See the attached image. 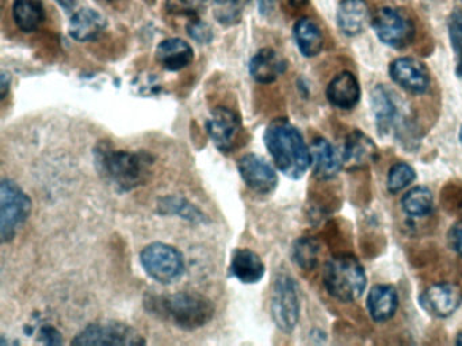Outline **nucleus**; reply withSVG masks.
Returning <instances> with one entry per match:
<instances>
[{
  "instance_id": "obj_1",
  "label": "nucleus",
  "mask_w": 462,
  "mask_h": 346,
  "mask_svg": "<svg viewBox=\"0 0 462 346\" xmlns=\"http://www.w3.org/2000/svg\"><path fill=\"white\" fill-rule=\"evenodd\" d=\"M94 161L106 183L126 192L143 186L150 178L153 157L147 151L120 150L104 141L94 149Z\"/></svg>"
},
{
  "instance_id": "obj_2",
  "label": "nucleus",
  "mask_w": 462,
  "mask_h": 346,
  "mask_svg": "<svg viewBox=\"0 0 462 346\" xmlns=\"http://www.w3.org/2000/svg\"><path fill=\"white\" fill-rule=\"evenodd\" d=\"M144 305L151 315L189 332L209 323L216 311L209 297L194 292L150 295L145 297Z\"/></svg>"
},
{
  "instance_id": "obj_3",
  "label": "nucleus",
  "mask_w": 462,
  "mask_h": 346,
  "mask_svg": "<svg viewBox=\"0 0 462 346\" xmlns=\"http://www.w3.org/2000/svg\"><path fill=\"white\" fill-rule=\"evenodd\" d=\"M264 143L278 170L289 178L299 180L310 167V151L301 132L285 118L267 126Z\"/></svg>"
},
{
  "instance_id": "obj_4",
  "label": "nucleus",
  "mask_w": 462,
  "mask_h": 346,
  "mask_svg": "<svg viewBox=\"0 0 462 346\" xmlns=\"http://www.w3.org/2000/svg\"><path fill=\"white\" fill-rule=\"evenodd\" d=\"M323 283L332 297L339 302L350 303L364 294L366 273L356 257L340 253L327 261L323 270Z\"/></svg>"
},
{
  "instance_id": "obj_5",
  "label": "nucleus",
  "mask_w": 462,
  "mask_h": 346,
  "mask_svg": "<svg viewBox=\"0 0 462 346\" xmlns=\"http://www.w3.org/2000/svg\"><path fill=\"white\" fill-rule=\"evenodd\" d=\"M32 213V199L12 178H2L0 183V238L9 243L14 240L21 227Z\"/></svg>"
},
{
  "instance_id": "obj_6",
  "label": "nucleus",
  "mask_w": 462,
  "mask_h": 346,
  "mask_svg": "<svg viewBox=\"0 0 462 346\" xmlns=\"http://www.w3.org/2000/svg\"><path fill=\"white\" fill-rule=\"evenodd\" d=\"M140 262L145 273L158 283L169 286L185 275V257L169 243L153 242L140 253Z\"/></svg>"
},
{
  "instance_id": "obj_7",
  "label": "nucleus",
  "mask_w": 462,
  "mask_h": 346,
  "mask_svg": "<svg viewBox=\"0 0 462 346\" xmlns=\"http://www.w3.org/2000/svg\"><path fill=\"white\" fill-rule=\"evenodd\" d=\"M270 311L281 332H291L296 329L300 318L299 289L296 281L286 273H280L275 278Z\"/></svg>"
},
{
  "instance_id": "obj_8",
  "label": "nucleus",
  "mask_w": 462,
  "mask_h": 346,
  "mask_svg": "<svg viewBox=\"0 0 462 346\" xmlns=\"http://www.w3.org/2000/svg\"><path fill=\"white\" fill-rule=\"evenodd\" d=\"M145 340L134 327L118 321H99L86 326L72 340V345H144Z\"/></svg>"
},
{
  "instance_id": "obj_9",
  "label": "nucleus",
  "mask_w": 462,
  "mask_h": 346,
  "mask_svg": "<svg viewBox=\"0 0 462 346\" xmlns=\"http://www.w3.org/2000/svg\"><path fill=\"white\" fill-rule=\"evenodd\" d=\"M370 23L381 42L393 49L405 48L415 38L416 29L412 19L397 8H380Z\"/></svg>"
},
{
  "instance_id": "obj_10",
  "label": "nucleus",
  "mask_w": 462,
  "mask_h": 346,
  "mask_svg": "<svg viewBox=\"0 0 462 346\" xmlns=\"http://www.w3.org/2000/svg\"><path fill=\"white\" fill-rule=\"evenodd\" d=\"M205 126H207L210 140L213 141L218 150L223 153L234 150L237 138L242 132V121H240L239 114L228 107L215 108Z\"/></svg>"
},
{
  "instance_id": "obj_11",
  "label": "nucleus",
  "mask_w": 462,
  "mask_h": 346,
  "mask_svg": "<svg viewBox=\"0 0 462 346\" xmlns=\"http://www.w3.org/2000/svg\"><path fill=\"white\" fill-rule=\"evenodd\" d=\"M419 303L430 315L448 318L461 307V287L454 283L432 284L421 292Z\"/></svg>"
},
{
  "instance_id": "obj_12",
  "label": "nucleus",
  "mask_w": 462,
  "mask_h": 346,
  "mask_svg": "<svg viewBox=\"0 0 462 346\" xmlns=\"http://www.w3.org/2000/svg\"><path fill=\"white\" fill-rule=\"evenodd\" d=\"M237 169L248 188L259 195H269L277 188L278 175L264 157L250 153L237 162Z\"/></svg>"
},
{
  "instance_id": "obj_13",
  "label": "nucleus",
  "mask_w": 462,
  "mask_h": 346,
  "mask_svg": "<svg viewBox=\"0 0 462 346\" xmlns=\"http://www.w3.org/2000/svg\"><path fill=\"white\" fill-rule=\"evenodd\" d=\"M389 76L394 84L413 95L429 91L431 77L423 62L411 57L394 59L389 67Z\"/></svg>"
},
{
  "instance_id": "obj_14",
  "label": "nucleus",
  "mask_w": 462,
  "mask_h": 346,
  "mask_svg": "<svg viewBox=\"0 0 462 346\" xmlns=\"http://www.w3.org/2000/svg\"><path fill=\"white\" fill-rule=\"evenodd\" d=\"M340 157H342V165L346 169H365L377 161L378 149L372 138L356 130L346 138Z\"/></svg>"
},
{
  "instance_id": "obj_15",
  "label": "nucleus",
  "mask_w": 462,
  "mask_h": 346,
  "mask_svg": "<svg viewBox=\"0 0 462 346\" xmlns=\"http://www.w3.org/2000/svg\"><path fill=\"white\" fill-rule=\"evenodd\" d=\"M310 168L319 180H331L339 173L342 157L326 138H316L310 146Z\"/></svg>"
},
{
  "instance_id": "obj_16",
  "label": "nucleus",
  "mask_w": 462,
  "mask_h": 346,
  "mask_svg": "<svg viewBox=\"0 0 462 346\" xmlns=\"http://www.w3.org/2000/svg\"><path fill=\"white\" fill-rule=\"evenodd\" d=\"M370 19L369 5L365 0H342L337 13V27L347 37L364 32Z\"/></svg>"
},
{
  "instance_id": "obj_17",
  "label": "nucleus",
  "mask_w": 462,
  "mask_h": 346,
  "mask_svg": "<svg viewBox=\"0 0 462 346\" xmlns=\"http://www.w3.org/2000/svg\"><path fill=\"white\" fill-rule=\"evenodd\" d=\"M361 86L351 72L335 76L327 86V99L339 110H351L358 105Z\"/></svg>"
},
{
  "instance_id": "obj_18",
  "label": "nucleus",
  "mask_w": 462,
  "mask_h": 346,
  "mask_svg": "<svg viewBox=\"0 0 462 346\" xmlns=\"http://www.w3.org/2000/svg\"><path fill=\"white\" fill-rule=\"evenodd\" d=\"M229 270L243 284H256L263 278L266 267L261 256L247 248L236 249L232 254Z\"/></svg>"
},
{
  "instance_id": "obj_19",
  "label": "nucleus",
  "mask_w": 462,
  "mask_h": 346,
  "mask_svg": "<svg viewBox=\"0 0 462 346\" xmlns=\"http://www.w3.org/2000/svg\"><path fill=\"white\" fill-rule=\"evenodd\" d=\"M288 62L270 48L261 49L250 62V73L256 83H274L285 73Z\"/></svg>"
},
{
  "instance_id": "obj_20",
  "label": "nucleus",
  "mask_w": 462,
  "mask_h": 346,
  "mask_svg": "<svg viewBox=\"0 0 462 346\" xmlns=\"http://www.w3.org/2000/svg\"><path fill=\"white\" fill-rule=\"evenodd\" d=\"M156 59L164 69L177 72L193 62L194 50L186 41L180 38H169L159 43Z\"/></svg>"
},
{
  "instance_id": "obj_21",
  "label": "nucleus",
  "mask_w": 462,
  "mask_h": 346,
  "mask_svg": "<svg viewBox=\"0 0 462 346\" xmlns=\"http://www.w3.org/2000/svg\"><path fill=\"white\" fill-rule=\"evenodd\" d=\"M106 29V19L93 8H83L72 15L69 34L79 42H88L101 37Z\"/></svg>"
},
{
  "instance_id": "obj_22",
  "label": "nucleus",
  "mask_w": 462,
  "mask_h": 346,
  "mask_svg": "<svg viewBox=\"0 0 462 346\" xmlns=\"http://www.w3.org/2000/svg\"><path fill=\"white\" fill-rule=\"evenodd\" d=\"M366 305L373 321H389L399 307V295L394 287L388 286V284H378L370 289Z\"/></svg>"
},
{
  "instance_id": "obj_23",
  "label": "nucleus",
  "mask_w": 462,
  "mask_h": 346,
  "mask_svg": "<svg viewBox=\"0 0 462 346\" xmlns=\"http://www.w3.org/2000/svg\"><path fill=\"white\" fill-rule=\"evenodd\" d=\"M373 114L375 116V124L381 134H386L393 126L397 115H399V107H397L396 99L393 92L385 86H377L373 88L372 96Z\"/></svg>"
},
{
  "instance_id": "obj_24",
  "label": "nucleus",
  "mask_w": 462,
  "mask_h": 346,
  "mask_svg": "<svg viewBox=\"0 0 462 346\" xmlns=\"http://www.w3.org/2000/svg\"><path fill=\"white\" fill-rule=\"evenodd\" d=\"M293 35L297 48L301 51L302 56L316 57L323 50V32L312 19H299L294 24Z\"/></svg>"
},
{
  "instance_id": "obj_25",
  "label": "nucleus",
  "mask_w": 462,
  "mask_h": 346,
  "mask_svg": "<svg viewBox=\"0 0 462 346\" xmlns=\"http://www.w3.org/2000/svg\"><path fill=\"white\" fill-rule=\"evenodd\" d=\"M13 18L21 32H36L45 19L44 5L42 0H15Z\"/></svg>"
},
{
  "instance_id": "obj_26",
  "label": "nucleus",
  "mask_w": 462,
  "mask_h": 346,
  "mask_svg": "<svg viewBox=\"0 0 462 346\" xmlns=\"http://www.w3.org/2000/svg\"><path fill=\"white\" fill-rule=\"evenodd\" d=\"M434 207V196L427 187L416 186L402 196V208L405 215L411 218H423L429 215Z\"/></svg>"
},
{
  "instance_id": "obj_27",
  "label": "nucleus",
  "mask_w": 462,
  "mask_h": 346,
  "mask_svg": "<svg viewBox=\"0 0 462 346\" xmlns=\"http://www.w3.org/2000/svg\"><path fill=\"white\" fill-rule=\"evenodd\" d=\"M158 207L159 211L164 215H178L180 218L186 219V221L193 222V223L207 222V215L183 197L172 196V195L162 197L159 200Z\"/></svg>"
},
{
  "instance_id": "obj_28",
  "label": "nucleus",
  "mask_w": 462,
  "mask_h": 346,
  "mask_svg": "<svg viewBox=\"0 0 462 346\" xmlns=\"http://www.w3.org/2000/svg\"><path fill=\"white\" fill-rule=\"evenodd\" d=\"M320 246L310 237H301L291 246V259L301 269L312 270L318 265Z\"/></svg>"
},
{
  "instance_id": "obj_29",
  "label": "nucleus",
  "mask_w": 462,
  "mask_h": 346,
  "mask_svg": "<svg viewBox=\"0 0 462 346\" xmlns=\"http://www.w3.org/2000/svg\"><path fill=\"white\" fill-rule=\"evenodd\" d=\"M251 0H213L215 18L223 26H234L242 19L245 8Z\"/></svg>"
},
{
  "instance_id": "obj_30",
  "label": "nucleus",
  "mask_w": 462,
  "mask_h": 346,
  "mask_svg": "<svg viewBox=\"0 0 462 346\" xmlns=\"http://www.w3.org/2000/svg\"><path fill=\"white\" fill-rule=\"evenodd\" d=\"M416 178V172L407 162H396L392 165L386 178V188L391 194H397L407 188Z\"/></svg>"
},
{
  "instance_id": "obj_31",
  "label": "nucleus",
  "mask_w": 462,
  "mask_h": 346,
  "mask_svg": "<svg viewBox=\"0 0 462 346\" xmlns=\"http://www.w3.org/2000/svg\"><path fill=\"white\" fill-rule=\"evenodd\" d=\"M448 37L457 54V76L462 80V7L456 8L448 18Z\"/></svg>"
},
{
  "instance_id": "obj_32",
  "label": "nucleus",
  "mask_w": 462,
  "mask_h": 346,
  "mask_svg": "<svg viewBox=\"0 0 462 346\" xmlns=\"http://www.w3.org/2000/svg\"><path fill=\"white\" fill-rule=\"evenodd\" d=\"M208 0H167L166 10L172 15L197 16L207 7Z\"/></svg>"
},
{
  "instance_id": "obj_33",
  "label": "nucleus",
  "mask_w": 462,
  "mask_h": 346,
  "mask_svg": "<svg viewBox=\"0 0 462 346\" xmlns=\"http://www.w3.org/2000/svg\"><path fill=\"white\" fill-rule=\"evenodd\" d=\"M188 32L190 37L197 41V42L208 43L212 40V29H210L209 24L204 23L199 19H196V21L189 24Z\"/></svg>"
},
{
  "instance_id": "obj_34",
  "label": "nucleus",
  "mask_w": 462,
  "mask_h": 346,
  "mask_svg": "<svg viewBox=\"0 0 462 346\" xmlns=\"http://www.w3.org/2000/svg\"><path fill=\"white\" fill-rule=\"evenodd\" d=\"M448 240L450 248L453 249L459 257H462V219L461 221L456 222V223L450 227Z\"/></svg>"
},
{
  "instance_id": "obj_35",
  "label": "nucleus",
  "mask_w": 462,
  "mask_h": 346,
  "mask_svg": "<svg viewBox=\"0 0 462 346\" xmlns=\"http://www.w3.org/2000/svg\"><path fill=\"white\" fill-rule=\"evenodd\" d=\"M40 341L42 343H48V345H59V343H63V340H61L60 332L55 329V327L47 326L42 330L40 332Z\"/></svg>"
},
{
  "instance_id": "obj_36",
  "label": "nucleus",
  "mask_w": 462,
  "mask_h": 346,
  "mask_svg": "<svg viewBox=\"0 0 462 346\" xmlns=\"http://www.w3.org/2000/svg\"><path fill=\"white\" fill-rule=\"evenodd\" d=\"M10 84H12V80H10L9 75L6 72H2V95H0V99H6Z\"/></svg>"
},
{
  "instance_id": "obj_37",
  "label": "nucleus",
  "mask_w": 462,
  "mask_h": 346,
  "mask_svg": "<svg viewBox=\"0 0 462 346\" xmlns=\"http://www.w3.org/2000/svg\"><path fill=\"white\" fill-rule=\"evenodd\" d=\"M61 7L67 8V10H71L74 7L75 0H56Z\"/></svg>"
},
{
  "instance_id": "obj_38",
  "label": "nucleus",
  "mask_w": 462,
  "mask_h": 346,
  "mask_svg": "<svg viewBox=\"0 0 462 346\" xmlns=\"http://www.w3.org/2000/svg\"><path fill=\"white\" fill-rule=\"evenodd\" d=\"M457 345H462V332H459L458 337H457Z\"/></svg>"
},
{
  "instance_id": "obj_39",
  "label": "nucleus",
  "mask_w": 462,
  "mask_h": 346,
  "mask_svg": "<svg viewBox=\"0 0 462 346\" xmlns=\"http://www.w3.org/2000/svg\"><path fill=\"white\" fill-rule=\"evenodd\" d=\"M459 141H461L462 143V127L461 130H459Z\"/></svg>"
}]
</instances>
